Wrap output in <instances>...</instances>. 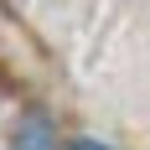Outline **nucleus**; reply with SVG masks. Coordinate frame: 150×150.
I'll return each instance as SVG.
<instances>
[{"label":"nucleus","mask_w":150,"mask_h":150,"mask_svg":"<svg viewBox=\"0 0 150 150\" xmlns=\"http://www.w3.org/2000/svg\"><path fill=\"white\" fill-rule=\"evenodd\" d=\"M11 150H62V145H57V129L42 109H26L11 129Z\"/></svg>","instance_id":"f257e3e1"},{"label":"nucleus","mask_w":150,"mask_h":150,"mask_svg":"<svg viewBox=\"0 0 150 150\" xmlns=\"http://www.w3.org/2000/svg\"><path fill=\"white\" fill-rule=\"evenodd\" d=\"M62 150H114V145H104V140H93V135H78V140H67Z\"/></svg>","instance_id":"f03ea898"}]
</instances>
